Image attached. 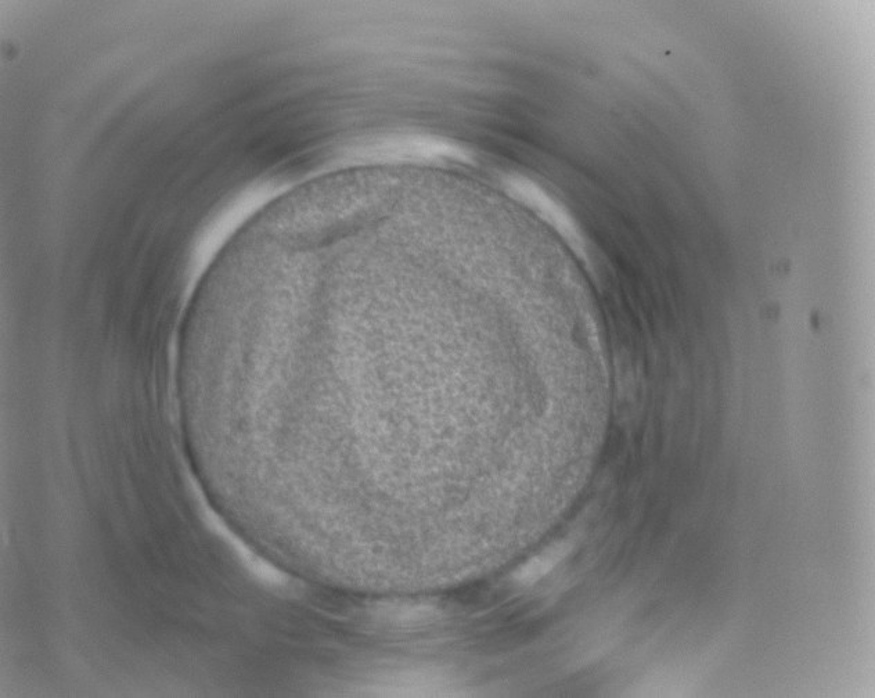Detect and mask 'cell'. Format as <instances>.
Here are the masks:
<instances>
[{
  "label": "cell",
  "mask_w": 875,
  "mask_h": 698,
  "mask_svg": "<svg viewBox=\"0 0 875 698\" xmlns=\"http://www.w3.org/2000/svg\"><path fill=\"white\" fill-rule=\"evenodd\" d=\"M572 543L563 541L552 546V548L543 550L542 553L536 554L531 560H528L524 566L518 568L514 579L518 585L532 586L540 579L550 574L570 554Z\"/></svg>",
  "instance_id": "cell-1"
}]
</instances>
